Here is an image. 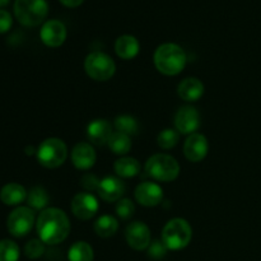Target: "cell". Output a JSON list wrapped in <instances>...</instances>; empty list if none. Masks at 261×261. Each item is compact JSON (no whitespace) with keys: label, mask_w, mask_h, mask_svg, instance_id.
<instances>
[{"label":"cell","mask_w":261,"mask_h":261,"mask_svg":"<svg viewBox=\"0 0 261 261\" xmlns=\"http://www.w3.org/2000/svg\"><path fill=\"white\" fill-rule=\"evenodd\" d=\"M116 213L121 219L132 218L135 213V205L130 199H120L116 204Z\"/></svg>","instance_id":"cell-30"},{"label":"cell","mask_w":261,"mask_h":261,"mask_svg":"<svg viewBox=\"0 0 261 261\" xmlns=\"http://www.w3.org/2000/svg\"><path fill=\"white\" fill-rule=\"evenodd\" d=\"M35 224V212L30 206H19L8 217V231L14 237H24Z\"/></svg>","instance_id":"cell-8"},{"label":"cell","mask_w":261,"mask_h":261,"mask_svg":"<svg viewBox=\"0 0 261 261\" xmlns=\"http://www.w3.org/2000/svg\"><path fill=\"white\" fill-rule=\"evenodd\" d=\"M43 252H45V244L41 240H31L24 247V254L28 259H38L42 256Z\"/></svg>","instance_id":"cell-29"},{"label":"cell","mask_w":261,"mask_h":261,"mask_svg":"<svg viewBox=\"0 0 261 261\" xmlns=\"http://www.w3.org/2000/svg\"><path fill=\"white\" fill-rule=\"evenodd\" d=\"M135 199L144 206H155L163 200V190L158 184L147 181L137 186Z\"/></svg>","instance_id":"cell-15"},{"label":"cell","mask_w":261,"mask_h":261,"mask_svg":"<svg viewBox=\"0 0 261 261\" xmlns=\"http://www.w3.org/2000/svg\"><path fill=\"white\" fill-rule=\"evenodd\" d=\"M27 191L22 185L10 182L0 190V200L5 205H19L27 199Z\"/></svg>","instance_id":"cell-20"},{"label":"cell","mask_w":261,"mask_h":261,"mask_svg":"<svg viewBox=\"0 0 261 261\" xmlns=\"http://www.w3.org/2000/svg\"><path fill=\"white\" fill-rule=\"evenodd\" d=\"M111 134V124L105 119L93 120L87 127V137L96 145L107 144Z\"/></svg>","instance_id":"cell-17"},{"label":"cell","mask_w":261,"mask_h":261,"mask_svg":"<svg viewBox=\"0 0 261 261\" xmlns=\"http://www.w3.org/2000/svg\"><path fill=\"white\" fill-rule=\"evenodd\" d=\"M145 172L161 182H171L178 177L180 165L172 155L158 153L148 158L145 163Z\"/></svg>","instance_id":"cell-4"},{"label":"cell","mask_w":261,"mask_h":261,"mask_svg":"<svg viewBox=\"0 0 261 261\" xmlns=\"http://www.w3.org/2000/svg\"><path fill=\"white\" fill-rule=\"evenodd\" d=\"M10 0H0V7H5V5L9 4Z\"/></svg>","instance_id":"cell-35"},{"label":"cell","mask_w":261,"mask_h":261,"mask_svg":"<svg viewBox=\"0 0 261 261\" xmlns=\"http://www.w3.org/2000/svg\"><path fill=\"white\" fill-rule=\"evenodd\" d=\"M115 127L119 133H122V134L127 135H134L137 134L138 129V121L133 116H129V115H121V116H117L115 119Z\"/></svg>","instance_id":"cell-26"},{"label":"cell","mask_w":261,"mask_h":261,"mask_svg":"<svg viewBox=\"0 0 261 261\" xmlns=\"http://www.w3.org/2000/svg\"><path fill=\"white\" fill-rule=\"evenodd\" d=\"M154 65L165 75H177L186 65V54L176 43H163L154 53Z\"/></svg>","instance_id":"cell-2"},{"label":"cell","mask_w":261,"mask_h":261,"mask_svg":"<svg viewBox=\"0 0 261 261\" xmlns=\"http://www.w3.org/2000/svg\"><path fill=\"white\" fill-rule=\"evenodd\" d=\"M84 69L92 79L97 82H106L114 76L116 65L107 54L102 51H94L86 58Z\"/></svg>","instance_id":"cell-7"},{"label":"cell","mask_w":261,"mask_h":261,"mask_svg":"<svg viewBox=\"0 0 261 261\" xmlns=\"http://www.w3.org/2000/svg\"><path fill=\"white\" fill-rule=\"evenodd\" d=\"M180 140V133L175 129H165L158 134L157 142L162 149H171L176 147Z\"/></svg>","instance_id":"cell-28"},{"label":"cell","mask_w":261,"mask_h":261,"mask_svg":"<svg viewBox=\"0 0 261 261\" xmlns=\"http://www.w3.org/2000/svg\"><path fill=\"white\" fill-rule=\"evenodd\" d=\"M96 152L88 143H78L71 150V162L78 170H89L96 163Z\"/></svg>","instance_id":"cell-16"},{"label":"cell","mask_w":261,"mask_h":261,"mask_svg":"<svg viewBox=\"0 0 261 261\" xmlns=\"http://www.w3.org/2000/svg\"><path fill=\"white\" fill-rule=\"evenodd\" d=\"M208 140L203 134L194 133L184 144V154L190 162H200L208 154Z\"/></svg>","instance_id":"cell-13"},{"label":"cell","mask_w":261,"mask_h":261,"mask_svg":"<svg viewBox=\"0 0 261 261\" xmlns=\"http://www.w3.org/2000/svg\"><path fill=\"white\" fill-rule=\"evenodd\" d=\"M27 201L30 208L33 211H45L46 205L48 204L47 191L41 186H35L28 193Z\"/></svg>","instance_id":"cell-25"},{"label":"cell","mask_w":261,"mask_h":261,"mask_svg":"<svg viewBox=\"0 0 261 261\" xmlns=\"http://www.w3.org/2000/svg\"><path fill=\"white\" fill-rule=\"evenodd\" d=\"M139 42L134 36H120L115 43V51L122 60H132L139 54Z\"/></svg>","instance_id":"cell-19"},{"label":"cell","mask_w":261,"mask_h":261,"mask_svg":"<svg viewBox=\"0 0 261 261\" xmlns=\"http://www.w3.org/2000/svg\"><path fill=\"white\" fill-rule=\"evenodd\" d=\"M107 145H109L111 152H114L115 154H126L132 149V140H130L127 135L115 132L110 137Z\"/></svg>","instance_id":"cell-24"},{"label":"cell","mask_w":261,"mask_h":261,"mask_svg":"<svg viewBox=\"0 0 261 261\" xmlns=\"http://www.w3.org/2000/svg\"><path fill=\"white\" fill-rule=\"evenodd\" d=\"M167 246L163 244V241L155 240V241H153L152 244L149 245V247H148V255L155 260L162 259V257H165L166 254H167Z\"/></svg>","instance_id":"cell-31"},{"label":"cell","mask_w":261,"mask_h":261,"mask_svg":"<svg viewBox=\"0 0 261 261\" xmlns=\"http://www.w3.org/2000/svg\"><path fill=\"white\" fill-rule=\"evenodd\" d=\"M99 181L101 180H98L94 175L87 173V175H84L83 177H82L81 182L82 186H83L84 189H87V190H97L99 185Z\"/></svg>","instance_id":"cell-32"},{"label":"cell","mask_w":261,"mask_h":261,"mask_svg":"<svg viewBox=\"0 0 261 261\" xmlns=\"http://www.w3.org/2000/svg\"><path fill=\"white\" fill-rule=\"evenodd\" d=\"M40 37L42 42L48 47H59L66 40L65 25L60 20H47L41 28Z\"/></svg>","instance_id":"cell-12"},{"label":"cell","mask_w":261,"mask_h":261,"mask_svg":"<svg viewBox=\"0 0 261 261\" xmlns=\"http://www.w3.org/2000/svg\"><path fill=\"white\" fill-rule=\"evenodd\" d=\"M115 172L124 178H130L140 172V163L132 157H122L117 160L114 165Z\"/></svg>","instance_id":"cell-21"},{"label":"cell","mask_w":261,"mask_h":261,"mask_svg":"<svg viewBox=\"0 0 261 261\" xmlns=\"http://www.w3.org/2000/svg\"><path fill=\"white\" fill-rule=\"evenodd\" d=\"M68 157V148L61 139L48 138L43 140L37 149V160L46 168H58Z\"/></svg>","instance_id":"cell-6"},{"label":"cell","mask_w":261,"mask_h":261,"mask_svg":"<svg viewBox=\"0 0 261 261\" xmlns=\"http://www.w3.org/2000/svg\"><path fill=\"white\" fill-rule=\"evenodd\" d=\"M71 212L81 221H88L98 212V201L91 193H78L71 200Z\"/></svg>","instance_id":"cell-9"},{"label":"cell","mask_w":261,"mask_h":261,"mask_svg":"<svg viewBox=\"0 0 261 261\" xmlns=\"http://www.w3.org/2000/svg\"><path fill=\"white\" fill-rule=\"evenodd\" d=\"M193 229L188 221L182 218H173L166 223L162 231V241L168 250H182L190 244Z\"/></svg>","instance_id":"cell-3"},{"label":"cell","mask_w":261,"mask_h":261,"mask_svg":"<svg viewBox=\"0 0 261 261\" xmlns=\"http://www.w3.org/2000/svg\"><path fill=\"white\" fill-rule=\"evenodd\" d=\"M40 240L46 245H58L65 241L70 232V222L65 212L47 208L40 213L36 223Z\"/></svg>","instance_id":"cell-1"},{"label":"cell","mask_w":261,"mask_h":261,"mask_svg":"<svg viewBox=\"0 0 261 261\" xmlns=\"http://www.w3.org/2000/svg\"><path fill=\"white\" fill-rule=\"evenodd\" d=\"M176 130L181 134H194L200 126V115L193 106H182L175 115Z\"/></svg>","instance_id":"cell-10"},{"label":"cell","mask_w":261,"mask_h":261,"mask_svg":"<svg viewBox=\"0 0 261 261\" xmlns=\"http://www.w3.org/2000/svg\"><path fill=\"white\" fill-rule=\"evenodd\" d=\"M117 229H119V222L112 216L99 217L94 223V231L99 237H103V239L114 236Z\"/></svg>","instance_id":"cell-23"},{"label":"cell","mask_w":261,"mask_h":261,"mask_svg":"<svg viewBox=\"0 0 261 261\" xmlns=\"http://www.w3.org/2000/svg\"><path fill=\"white\" fill-rule=\"evenodd\" d=\"M48 12L46 0H15L14 14L20 24L36 27L45 20Z\"/></svg>","instance_id":"cell-5"},{"label":"cell","mask_w":261,"mask_h":261,"mask_svg":"<svg viewBox=\"0 0 261 261\" xmlns=\"http://www.w3.org/2000/svg\"><path fill=\"white\" fill-rule=\"evenodd\" d=\"M84 0H60V3L63 5H65V7L68 8H76L79 7V5L83 3Z\"/></svg>","instance_id":"cell-34"},{"label":"cell","mask_w":261,"mask_h":261,"mask_svg":"<svg viewBox=\"0 0 261 261\" xmlns=\"http://www.w3.org/2000/svg\"><path fill=\"white\" fill-rule=\"evenodd\" d=\"M93 249L84 241L73 244L68 251L69 261H93Z\"/></svg>","instance_id":"cell-22"},{"label":"cell","mask_w":261,"mask_h":261,"mask_svg":"<svg viewBox=\"0 0 261 261\" xmlns=\"http://www.w3.org/2000/svg\"><path fill=\"white\" fill-rule=\"evenodd\" d=\"M125 239L127 245L137 251H142L149 247L150 231L148 226L143 222H133L126 227Z\"/></svg>","instance_id":"cell-11"},{"label":"cell","mask_w":261,"mask_h":261,"mask_svg":"<svg viewBox=\"0 0 261 261\" xmlns=\"http://www.w3.org/2000/svg\"><path fill=\"white\" fill-rule=\"evenodd\" d=\"M19 260V247L12 240L0 241V261H18Z\"/></svg>","instance_id":"cell-27"},{"label":"cell","mask_w":261,"mask_h":261,"mask_svg":"<svg viewBox=\"0 0 261 261\" xmlns=\"http://www.w3.org/2000/svg\"><path fill=\"white\" fill-rule=\"evenodd\" d=\"M98 195L101 196L102 200L107 203H115L121 199L125 193V185L120 178L114 177V176H107L99 181Z\"/></svg>","instance_id":"cell-14"},{"label":"cell","mask_w":261,"mask_h":261,"mask_svg":"<svg viewBox=\"0 0 261 261\" xmlns=\"http://www.w3.org/2000/svg\"><path fill=\"white\" fill-rule=\"evenodd\" d=\"M12 15L4 9H0V33H5L12 27Z\"/></svg>","instance_id":"cell-33"},{"label":"cell","mask_w":261,"mask_h":261,"mask_svg":"<svg viewBox=\"0 0 261 261\" xmlns=\"http://www.w3.org/2000/svg\"><path fill=\"white\" fill-rule=\"evenodd\" d=\"M177 93L186 102H195L204 94V84L198 78H186L178 84Z\"/></svg>","instance_id":"cell-18"}]
</instances>
